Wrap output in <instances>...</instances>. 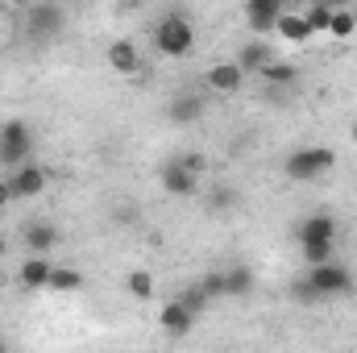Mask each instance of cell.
<instances>
[{"mask_svg":"<svg viewBox=\"0 0 357 353\" xmlns=\"http://www.w3.org/2000/svg\"><path fill=\"white\" fill-rule=\"evenodd\" d=\"M29 154H33V129H29V121H21V117L4 121L0 125V163L13 171V167L29 163Z\"/></svg>","mask_w":357,"mask_h":353,"instance_id":"cell-4","label":"cell"},{"mask_svg":"<svg viewBox=\"0 0 357 353\" xmlns=\"http://www.w3.org/2000/svg\"><path fill=\"white\" fill-rule=\"evenodd\" d=\"M0 350H8V341H4V337H0Z\"/></svg>","mask_w":357,"mask_h":353,"instance_id":"cell-30","label":"cell"},{"mask_svg":"<svg viewBox=\"0 0 357 353\" xmlns=\"http://www.w3.org/2000/svg\"><path fill=\"white\" fill-rule=\"evenodd\" d=\"M50 270H54L50 254H29L25 262L17 266V278H21V287H25V291H46V283H50Z\"/></svg>","mask_w":357,"mask_h":353,"instance_id":"cell-12","label":"cell"},{"mask_svg":"<svg viewBox=\"0 0 357 353\" xmlns=\"http://www.w3.org/2000/svg\"><path fill=\"white\" fill-rule=\"evenodd\" d=\"M158 183H162V191H167V195H175V200H191V195H199V175H195V171H187V167L175 163V158L158 171Z\"/></svg>","mask_w":357,"mask_h":353,"instance_id":"cell-7","label":"cell"},{"mask_svg":"<svg viewBox=\"0 0 357 353\" xmlns=\"http://www.w3.org/2000/svg\"><path fill=\"white\" fill-rule=\"evenodd\" d=\"M258 75H262L266 84H274V88H291V84H299V67H295V63H282L278 54L270 59Z\"/></svg>","mask_w":357,"mask_h":353,"instance_id":"cell-20","label":"cell"},{"mask_svg":"<svg viewBox=\"0 0 357 353\" xmlns=\"http://www.w3.org/2000/svg\"><path fill=\"white\" fill-rule=\"evenodd\" d=\"M333 0H312L307 8H303V21H307V29L312 33H328V21H333Z\"/></svg>","mask_w":357,"mask_h":353,"instance_id":"cell-22","label":"cell"},{"mask_svg":"<svg viewBox=\"0 0 357 353\" xmlns=\"http://www.w3.org/2000/svg\"><path fill=\"white\" fill-rule=\"evenodd\" d=\"M199 283H204V291H208L212 299H225V270H208Z\"/></svg>","mask_w":357,"mask_h":353,"instance_id":"cell-28","label":"cell"},{"mask_svg":"<svg viewBox=\"0 0 357 353\" xmlns=\"http://www.w3.org/2000/svg\"><path fill=\"white\" fill-rule=\"evenodd\" d=\"M154 50L167 54V59H187L195 50V25L183 13H167L154 25Z\"/></svg>","mask_w":357,"mask_h":353,"instance_id":"cell-3","label":"cell"},{"mask_svg":"<svg viewBox=\"0 0 357 353\" xmlns=\"http://www.w3.org/2000/svg\"><path fill=\"white\" fill-rule=\"evenodd\" d=\"M79 287H84V274H79L75 266H54V270H50V283H46V291L71 295V291H79Z\"/></svg>","mask_w":357,"mask_h":353,"instance_id":"cell-21","label":"cell"},{"mask_svg":"<svg viewBox=\"0 0 357 353\" xmlns=\"http://www.w3.org/2000/svg\"><path fill=\"white\" fill-rule=\"evenodd\" d=\"M241 17H245V25L262 38V33H274V25H278V17H282V0H245L241 4Z\"/></svg>","mask_w":357,"mask_h":353,"instance_id":"cell-10","label":"cell"},{"mask_svg":"<svg viewBox=\"0 0 357 353\" xmlns=\"http://www.w3.org/2000/svg\"><path fill=\"white\" fill-rule=\"evenodd\" d=\"M0 17H4V8H0Z\"/></svg>","mask_w":357,"mask_h":353,"instance_id":"cell-35","label":"cell"},{"mask_svg":"<svg viewBox=\"0 0 357 353\" xmlns=\"http://www.w3.org/2000/svg\"><path fill=\"white\" fill-rule=\"evenodd\" d=\"M357 29V17L349 13V8H333V21H328V33L333 38H354Z\"/></svg>","mask_w":357,"mask_h":353,"instance_id":"cell-26","label":"cell"},{"mask_svg":"<svg viewBox=\"0 0 357 353\" xmlns=\"http://www.w3.org/2000/svg\"><path fill=\"white\" fill-rule=\"evenodd\" d=\"M178 303H183V308H191L195 316H204V312L212 308V295L204 291V283H187V287L178 291Z\"/></svg>","mask_w":357,"mask_h":353,"instance_id":"cell-23","label":"cell"},{"mask_svg":"<svg viewBox=\"0 0 357 353\" xmlns=\"http://www.w3.org/2000/svg\"><path fill=\"white\" fill-rule=\"evenodd\" d=\"M91 4H100V0H91Z\"/></svg>","mask_w":357,"mask_h":353,"instance_id":"cell-34","label":"cell"},{"mask_svg":"<svg viewBox=\"0 0 357 353\" xmlns=\"http://www.w3.org/2000/svg\"><path fill=\"white\" fill-rule=\"evenodd\" d=\"M254 291V270L245 262L229 266L225 270V299H241V295H250Z\"/></svg>","mask_w":357,"mask_h":353,"instance_id":"cell-18","label":"cell"},{"mask_svg":"<svg viewBox=\"0 0 357 353\" xmlns=\"http://www.w3.org/2000/svg\"><path fill=\"white\" fill-rule=\"evenodd\" d=\"M295 237H299V246H307V241H337V220L328 212H316V216L299 220Z\"/></svg>","mask_w":357,"mask_h":353,"instance_id":"cell-14","label":"cell"},{"mask_svg":"<svg viewBox=\"0 0 357 353\" xmlns=\"http://www.w3.org/2000/svg\"><path fill=\"white\" fill-rule=\"evenodd\" d=\"M274 33L282 38V42H291V46H303V42H312L316 33L307 29V21H303V13H287L282 8V17H278V25H274Z\"/></svg>","mask_w":357,"mask_h":353,"instance_id":"cell-16","label":"cell"},{"mask_svg":"<svg viewBox=\"0 0 357 353\" xmlns=\"http://www.w3.org/2000/svg\"><path fill=\"white\" fill-rule=\"evenodd\" d=\"M21 237H25V250H29V254H50V250L59 246V229H54L50 220H29Z\"/></svg>","mask_w":357,"mask_h":353,"instance_id":"cell-15","label":"cell"},{"mask_svg":"<svg viewBox=\"0 0 357 353\" xmlns=\"http://www.w3.org/2000/svg\"><path fill=\"white\" fill-rule=\"evenodd\" d=\"M46 167H38V163H21V167H13V175H8V191H13V200H38L42 191H46Z\"/></svg>","mask_w":357,"mask_h":353,"instance_id":"cell-5","label":"cell"},{"mask_svg":"<svg viewBox=\"0 0 357 353\" xmlns=\"http://www.w3.org/2000/svg\"><path fill=\"white\" fill-rule=\"evenodd\" d=\"M204 112H208V96L204 91H178L175 100L167 104V117H171V125H195V121H204Z\"/></svg>","mask_w":357,"mask_h":353,"instance_id":"cell-9","label":"cell"},{"mask_svg":"<svg viewBox=\"0 0 357 353\" xmlns=\"http://www.w3.org/2000/svg\"><path fill=\"white\" fill-rule=\"evenodd\" d=\"M108 67H112L116 75H137V71H142L137 42H129V38H116V42L108 46Z\"/></svg>","mask_w":357,"mask_h":353,"instance_id":"cell-13","label":"cell"},{"mask_svg":"<svg viewBox=\"0 0 357 353\" xmlns=\"http://www.w3.org/2000/svg\"><path fill=\"white\" fill-rule=\"evenodd\" d=\"M299 254H303V262L307 266L328 262V258L337 254V241H307V246H299Z\"/></svg>","mask_w":357,"mask_h":353,"instance_id":"cell-25","label":"cell"},{"mask_svg":"<svg viewBox=\"0 0 357 353\" xmlns=\"http://www.w3.org/2000/svg\"><path fill=\"white\" fill-rule=\"evenodd\" d=\"M125 295H129V299H137V303L154 299V295H158L154 274H150V270H129V274H125Z\"/></svg>","mask_w":357,"mask_h":353,"instance_id":"cell-19","label":"cell"},{"mask_svg":"<svg viewBox=\"0 0 357 353\" xmlns=\"http://www.w3.org/2000/svg\"><path fill=\"white\" fill-rule=\"evenodd\" d=\"M125 4H133V0H125Z\"/></svg>","mask_w":357,"mask_h":353,"instance_id":"cell-33","label":"cell"},{"mask_svg":"<svg viewBox=\"0 0 357 353\" xmlns=\"http://www.w3.org/2000/svg\"><path fill=\"white\" fill-rule=\"evenodd\" d=\"M175 163H183V167H187V171H195V175H204V171H208V158H204L199 150H178Z\"/></svg>","mask_w":357,"mask_h":353,"instance_id":"cell-27","label":"cell"},{"mask_svg":"<svg viewBox=\"0 0 357 353\" xmlns=\"http://www.w3.org/2000/svg\"><path fill=\"white\" fill-rule=\"evenodd\" d=\"M245 71H241V63L237 59H229V63H212L208 67V75H204V88H212L216 96H237V91L245 88Z\"/></svg>","mask_w":357,"mask_h":353,"instance_id":"cell-6","label":"cell"},{"mask_svg":"<svg viewBox=\"0 0 357 353\" xmlns=\"http://www.w3.org/2000/svg\"><path fill=\"white\" fill-rule=\"evenodd\" d=\"M299 287H303L299 295H312V299H337V295H349V291H354V270H349L345 262H337V258H328V262L307 266V278H303Z\"/></svg>","mask_w":357,"mask_h":353,"instance_id":"cell-1","label":"cell"},{"mask_svg":"<svg viewBox=\"0 0 357 353\" xmlns=\"http://www.w3.org/2000/svg\"><path fill=\"white\" fill-rule=\"evenodd\" d=\"M354 146H357V121H354Z\"/></svg>","mask_w":357,"mask_h":353,"instance_id":"cell-32","label":"cell"},{"mask_svg":"<svg viewBox=\"0 0 357 353\" xmlns=\"http://www.w3.org/2000/svg\"><path fill=\"white\" fill-rule=\"evenodd\" d=\"M195 320H199V316H195L191 308H183V303H178V295H175V299H167V303L158 308V329H162L167 337H187V333L195 329Z\"/></svg>","mask_w":357,"mask_h":353,"instance_id":"cell-11","label":"cell"},{"mask_svg":"<svg viewBox=\"0 0 357 353\" xmlns=\"http://www.w3.org/2000/svg\"><path fill=\"white\" fill-rule=\"evenodd\" d=\"M0 258H4V237H0Z\"/></svg>","mask_w":357,"mask_h":353,"instance_id":"cell-31","label":"cell"},{"mask_svg":"<svg viewBox=\"0 0 357 353\" xmlns=\"http://www.w3.org/2000/svg\"><path fill=\"white\" fill-rule=\"evenodd\" d=\"M63 21H67V13H63L59 0H38V4H29V33H33V38H50V33H59Z\"/></svg>","mask_w":357,"mask_h":353,"instance_id":"cell-8","label":"cell"},{"mask_svg":"<svg viewBox=\"0 0 357 353\" xmlns=\"http://www.w3.org/2000/svg\"><path fill=\"white\" fill-rule=\"evenodd\" d=\"M337 167V150L333 146H295L282 158V175L291 183H316Z\"/></svg>","mask_w":357,"mask_h":353,"instance_id":"cell-2","label":"cell"},{"mask_svg":"<svg viewBox=\"0 0 357 353\" xmlns=\"http://www.w3.org/2000/svg\"><path fill=\"white\" fill-rule=\"evenodd\" d=\"M241 204V195H237V187H229V183H216L212 191H208V212H229V208H237Z\"/></svg>","mask_w":357,"mask_h":353,"instance_id":"cell-24","label":"cell"},{"mask_svg":"<svg viewBox=\"0 0 357 353\" xmlns=\"http://www.w3.org/2000/svg\"><path fill=\"white\" fill-rule=\"evenodd\" d=\"M270 59H274V50H270L262 38H254V42H245V46L237 50V63H241V71H245V75H258Z\"/></svg>","mask_w":357,"mask_h":353,"instance_id":"cell-17","label":"cell"},{"mask_svg":"<svg viewBox=\"0 0 357 353\" xmlns=\"http://www.w3.org/2000/svg\"><path fill=\"white\" fill-rule=\"evenodd\" d=\"M4 200H13V191H8V179L0 183V204H4Z\"/></svg>","mask_w":357,"mask_h":353,"instance_id":"cell-29","label":"cell"}]
</instances>
